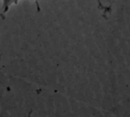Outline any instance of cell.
Here are the masks:
<instances>
[{
	"instance_id": "obj_1",
	"label": "cell",
	"mask_w": 130,
	"mask_h": 117,
	"mask_svg": "<svg viewBox=\"0 0 130 117\" xmlns=\"http://www.w3.org/2000/svg\"><path fill=\"white\" fill-rule=\"evenodd\" d=\"M1 56H2V55H1V54H0V59H1Z\"/></svg>"
}]
</instances>
